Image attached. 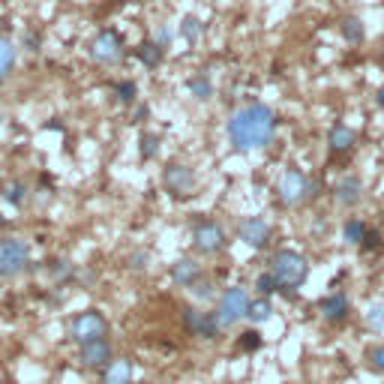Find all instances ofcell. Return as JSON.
Listing matches in <instances>:
<instances>
[{
    "label": "cell",
    "instance_id": "6da1fadb",
    "mask_svg": "<svg viewBox=\"0 0 384 384\" xmlns=\"http://www.w3.org/2000/svg\"><path fill=\"white\" fill-rule=\"evenodd\" d=\"M276 114L267 108L264 102H249V106L237 108L225 123V135L235 150H255L267 147L276 135Z\"/></svg>",
    "mask_w": 384,
    "mask_h": 384
},
{
    "label": "cell",
    "instance_id": "7a4b0ae2",
    "mask_svg": "<svg viewBox=\"0 0 384 384\" xmlns=\"http://www.w3.org/2000/svg\"><path fill=\"white\" fill-rule=\"evenodd\" d=\"M271 273H273L279 288H300L306 283V276H310V264H306V259L300 252L283 249V252L273 255Z\"/></svg>",
    "mask_w": 384,
    "mask_h": 384
},
{
    "label": "cell",
    "instance_id": "3957f363",
    "mask_svg": "<svg viewBox=\"0 0 384 384\" xmlns=\"http://www.w3.org/2000/svg\"><path fill=\"white\" fill-rule=\"evenodd\" d=\"M30 261V247L21 237H4L0 240V276H16Z\"/></svg>",
    "mask_w": 384,
    "mask_h": 384
},
{
    "label": "cell",
    "instance_id": "277c9868",
    "mask_svg": "<svg viewBox=\"0 0 384 384\" xmlns=\"http://www.w3.org/2000/svg\"><path fill=\"white\" fill-rule=\"evenodd\" d=\"M162 186L171 198H189L196 196V171L183 162H171L162 171Z\"/></svg>",
    "mask_w": 384,
    "mask_h": 384
},
{
    "label": "cell",
    "instance_id": "5b68a950",
    "mask_svg": "<svg viewBox=\"0 0 384 384\" xmlns=\"http://www.w3.org/2000/svg\"><path fill=\"white\" fill-rule=\"evenodd\" d=\"M106 334H108V322H106V315L96 312V310H87L81 315H75L72 324H69V337L79 345L91 342V339H102Z\"/></svg>",
    "mask_w": 384,
    "mask_h": 384
},
{
    "label": "cell",
    "instance_id": "8992f818",
    "mask_svg": "<svg viewBox=\"0 0 384 384\" xmlns=\"http://www.w3.org/2000/svg\"><path fill=\"white\" fill-rule=\"evenodd\" d=\"M249 310V298L243 288H228L222 298H220V306H216V322H220V327H232L237 324L243 315H247Z\"/></svg>",
    "mask_w": 384,
    "mask_h": 384
},
{
    "label": "cell",
    "instance_id": "52a82bcc",
    "mask_svg": "<svg viewBox=\"0 0 384 384\" xmlns=\"http://www.w3.org/2000/svg\"><path fill=\"white\" fill-rule=\"evenodd\" d=\"M192 243H196V249L204 252V255H216L228 247L222 225L213 222V220H198L196 222V228H192Z\"/></svg>",
    "mask_w": 384,
    "mask_h": 384
},
{
    "label": "cell",
    "instance_id": "ba28073f",
    "mask_svg": "<svg viewBox=\"0 0 384 384\" xmlns=\"http://www.w3.org/2000/svg\"><path fill=\"white\" fill-rule=\"evenodd\" d=\"M91 57L96 63H102V67H111V63H118L123 57V36L118 30H99L94 36V43H91Z\"/></svg>",
    "mask_w": 384,
    "mask_h": 384
},
{
    "label": "cell",
    "instance_id": "9c48e42d",
    "mask_svg": "<svg viewBox=\"0 0 384 384\" xmlns=\"http://www.w3.org/2000/svg\"><path fill=\"white\" fill-rule=\"evenodd\" d=\"M306 196H312V186L300 169H288L283 177H279V201L283 204L294 208V204H300Z\"/></svg>",
    "mask_w": 384,
    "mask_h": 384
},
{
    "label": "cell",
    "instance_id": "30bf717a",
    "mask_svg": "<svg viewBox=\"0 0 384 384\" xmlns=\"http://www.w3.org/2000/svg\"><path fill=\"white\" fill-rule=\"evenodd\" d=\"M183 327L189 330L192 337L213 339L216 330H220V322H216L213 312H201V310H192V306H186V310H183Z\"/></svg>",
    "mask_w": 384,
    "mask_h": 384
},
{
    "label": "cell",
    "instance_id": "8fae6325",
    "mask_svg": "<svg viewBox=\"0 0 384 384\" xmlns=\"http://www.w3.org/2000/svg\"><path fill=\"white\" fill-rule=\"evenodd\" d=\"M237 235L247 247L261 249V247H267V240H271V222H267L264 216H247V220L240 222Z\"/></svg>",
    "mask_w": 384,
    "mask_h": 384
},
{
    "label": "cell",
    "instance_id": "7c38bea8",
    "mask_svg": "<svg viewBox=\"0 0 384 384\" xmlns=\"http://www.w3.org/2000/svg\"><path fill=\"white\" fill-rule=\"evenodd\" d=\"M108 361H111V345H108L106 337H102V339H91V342L81 345V363L84 366L99 369V366H106Z\"/></svg>",
    "mask_w": 384,
    "mask_h": 384
},
{
    "label": "cell",
    "instance_id": "4fadbf2b",
    "mask_svg": "<svg viewBox=\"0 0 384 384\" xmlns=\"http://www.w3.org/2000/svg\"><path fill=\"white\" fill-rule=\"evenodd\" d=\"M334 198L342 204V208H354V204L363 198V183H361V177H354V174L342 177V181L334 186Z\"/></svg>",
    "mask_w": 384,
    "mask_h": 384
},
{
    "label": "cell",
    "instance_id": "5bb4252c",
    "mask_svg": "<svg viewBox=\"0 0 384 384\" xmlns=\"http://www.w3.org/2000/svg\"><path fill=\"white\" fill-rule=\"evenodd\" d=\"M327 145H330L334 153H345V150H351L357 145V132L349 123H334L330 126V132H327Z\"/></svg>",
    "mask_w": 384,
    "mask_h": 384
},
{
    "label": "cell",
    "instance_id": "9a60e30c",
    "mask_svg": "<svg viewBox=\"0 0 384 384\" xmlns=\"http://www.w3.org/2000/svg\"><path fill=\"white\" fill-rule=\"evenodd\" d=\"M130 381H132V361L130 357H118V361L106 363L102 384H130Z\"/></svg>",
    "mask_w": 384,
    "mask_h": 384
},
{
    "label": "cell",
    "instance_id": "2e32d148",
    "mask_svg": "<svg viewBox=\"0 0 384 384\" xmlns=\"http://www.w3.org/2000/svg\"><path fill=\"white\" fill-rule=\"evenodd\" d=\"M16 60H18V45L12 43V36L0 33V84H4L12 69H16Z\"/></svg>",
    "mask_w": 384,
    "mask_h": 384
},
{
    "label": "cell",
    "instance_id": "e0dca14e",
    "mask_svg": "<svg viewBox=\"0 0 384 384\" xmlns=\"http://www.w3.org/2000/svg\"><path fill=\"white\" fill-rule=\"evenodd\" d=\"M318 310H322V315L327 318V322H342V318L349 315V298H345L342 291L327 294V298L318 303Z\"/></svg>",
    "mask_w": 384,
    "mask_h": 384
},
{
    "label": "cell",
    "instance_id": "ac0fdd59",
    "mask_svg": "<svg viewBox=\"0 0 384 384\" xmlns=\"http://www.w3.org/2000/svg\"><path fill=\"white\" fill-rule=\"evenodd\" d=\"M171 279L177 286H189L192 288V283H198L201 279V267H198V261L196 259H181V261H174L171 264Z\"/></svg>",
    "mask_w": 384,
    "mask_h": 384
},
{
    "label": "cell",
    "instance_id": "d6986e66",
    "mask_svg": "<svg viewBox=\"0 0 384 384\" xmlns=\"http://www.w3.org/2000/svg\"><path fill=\"white\" fill-rule=\"evenodd\" d=\"M135 57L142 60L147 69H157L159 63H162V57H165V48H162L157 40H145L142 45L135 48Z\"/></svg>",
    "mask_w": 384,
    "mask_h": 384
},
{
    "label": "cell",
    "instance_id": "ffe728a7",
    "mask_svg": "<svg viewBox=\"0 0 384 384\" xmlns=\"http://www.w3.org/2000/svg\"><path fill=\"white\" fill-rule=\"evenodd\" d=\"M339 33L345 36V43H363V36H366V28H363V18H357V16H345L342 24H339Z\"/></svg>",
    "mask_w": 384,
    "mask_h": 384
},
{
    "label": "cell",
    "instance_id": "44dd1931",
    "mask_svg": "<svg viewBox=\"0 0 384 384\" xmlns=\"http://www.w3.org/2000/svg\"><path fill=\"white\" fill-rule=\"evenodd\" d=\"M186 91L196 96V99H210L213 96V84H210V75L208 72H198V75H192V79L186 81Z\"/></svg>",
    "mask_w": 384,
    "mask_h": 384
},
{
    "label": "cell",
    "instance_id": "7402d4cb",
    "mask_svg": "<svg viewBox=\"0 0 384 384\" xmlns=\"http://www.w3.org/2000/svg\"><path fill=\"white\" fill-rule=\"evenodd\" d=\"M271 312H273V306H271V298H261L259 300H249V310H247V318L252 324H261V322H267L271 318Z\"/></svg>",
    "mask_w": 384,
    "mask_h": 384
},
{
    "label": "cell",
    "instance_id": "603a6c76",
    "mask_svg": "<svg viewBox=\"0 0 384 384\" xmlns=\"http://www.w3.org/2000/svg\"><path fill=\"white\" fill-rule=\"evenodd\" d=\"M201 30H204V24H201L196 16H183V21H181V36H183L189 45H196V43L201 40Z\"/></svg>",
    "mask_w": 384,
    "mask_h": 384
},
{
    "label": "cell",
    "instance_id": "cb8c5ba5",
    "mask_svg": "<svg viewBox=\"0 0 384 384\" xmlns=\"http://www.w3.org/2000/svg\"><path fill=\"white\" fill-rule=\"evenodd\" d=\"M4 198L12 204V208H21L24 198H28V186H24L21 181H12L4 186Z\"/></svg>",
    "mask_w": 384,
    "mask_h": 384
},
{
    "label": "cell",
    "instance_id": "d4e9b609",
    "mask_svg": "<svg viewBox=\"0 0 384 384\" xmlns=\"http://www.w3.org/2000/svg\"><path fill=\"white\" fill-rule=\"evenodd\" d=\"M363 235H366V225L361 220H349V222H345V228H342L345 243H361Z\"/></svg>",
    "mask_w": 384,
    "mask_h": 384
},
{
    "label": "cell",
    "instance_id": "484cf974",
    "mask_svg": "<svg viewBox=\"0 0 384 384\" xmlns=\"http://www.w3.org/2000/svg\"><path fill=\"white\" fill-rule=\"evenodd\" d=\"M114 96H118L120 102H135V96H138L135 81H118L114 84Z\"/></svg>",
    "mask_w": 384,
    "mask_h": 384
},
{
    "label": "cell",
    "instance_id": "4316f807",
    "mask_svg": "<svg viewBox=\"0 0 384 384\" xmlns=\"http://www.w3.org/2000/svg\"><path fill=\"white\" fill-rule=\"evenodd\" d=\"M159 153V135L145 132L142 135V159H153Z\"/></svg>",
    "mask_w": 384,
    "mask_h": 384
},
{
    "label": "cell",
    "instance_id": "83f0119b",
    "mask_svg": "<svg viewBox=\"0 0 384 384\" xmlns=\"http://www.w3.org/2000/svg\"><path fill=\"white\" fill-rule=\"evenodd\" d=\"M366 324L373 330H384V303H373L366 312Z\"/></svg>",
    "mask_w": 384,
    "mask_h": 384
},
{
    "label": "cell",
    "instance_id": "f1b7e54d",
    "mask_svg": "<svg viewBox=\"0 0 384 384\" xmlns=\"http://www.w3.org/2000/svg\"><path fill=\"white\" fill-rule=\"evenodd\" d=\"M21 48L24 51H33V55H36V51L43 48V36L36 33V30H24L21 33Z\"/></svg>",
    "mask_w": 384,
    "mask_h": 384
},
{
    "label": "cell",
    "instance_id": "f546056e",
    "mask_svg": "<svg viewBox=\"0 0 384 384\" xmlns=\"http://www.w3.org/2000/svg\"><path fill=\"white\" fill-rule=\"evenodd\" d=\"M255 288H259L261 294H264V298H271V294L279 288L276 286V279H273V273H261L259 279H255Z\"/></svg>",
    "mask_w": 384,
    "mask_h": 384
},
{
    "label": "cell",
    "instance_id": "4dcf8cb0",
    "mask_svg": "<svg viewBox=\"0 0 384 384\" xmlns=\"http://www.w3.org/2000/svg\"><path fill=\"white\" fill-rule=\"evenodd\" d=\"M366 361H369V366H373L375 373H384V345H375V349H369V351H366Z\"/></svg>",
    "mask_w": 384,
    "mask_h": 384
},
{
    "label": "cell",
    "instance_id": "1f68e13d",
    "mask_svg": "<svg viewBox=\"0 0 384 384\" xmlns=\"http://www.w3.org/2000/svg\"><path fill=\"white\" fill-rule=\"evenodd\" d=\"M153 40H157L165 51H169L171 48V40H174V33L169 30V24H159V28H157V33H153Z\"/></svg>",
    "mask_w": 384,
    "mask_h": 384
},
{
    "label": "cell",
    "instance_id": "d6a6232c",
    "mask_svg": "<svg viewBox=\"0 0 384 384\" xmlns=\"http://www.w3.org/2000/svg\"><path fill=\"white\" fill-rule=\"evenodd\" d=\"M51 276H55V279H69L72 276V264L69 261H55V264H51Z\"/></svg>",
    "mask_w": 384,
    "mask_h": 384
},
{
    "label": "cell",
    "instance_id": "836d02e7",
    "mask_svg": "<svg viewBox=\"0 0 384 384\" xmlns=\"http://www.w3.org/2000/svg\"><path fill=\"white\" fill-rule=\"evenodd\" d=\"M192 294H196V298H201V300H208L210 294H213V286L208 283V279H198V283H192Z\"/></svg>",
    "mask_w": 384,
    "mask_h": 384
},
{
    "label": "cell",
    "instance_id": "e575fe53",
    "mask_svg": "<svg viewBox=\"0 0 384 384\" xmlns=\"http://www.w3.org/2000/svg\"><path fill=\"white\" fill-rule=\"evenodd\" d=\"M147 264H150V255L147 252H132L130 255V267H132V271H147Z\"/></svg>",
    "mask_w": 384,
    "mask_h": 384
},
{
    "label": "cell",
    "instance_id": "d590c367",
    "mask_svg": "<svg viewBox=\"0 0 384 384\" xmlns=\"http://www.w3.org/2000/svg\"><path fill=\"white\" fill-rule=\"evenodd\" d=\"M261 345V337L255 334V330H249V334H243V339H240V349H247V351H255Z\"/></svg>",
    "mask_w": 384,
    "mask_h": 384
},
{
    "label": "cell",
    "instance_id": "8d00e7d4",
    "mask_svg": "<svg viewBox=\"0 0 384 384\" xmlns=\"http://www.w3.org/2000/svg\"><path fill=\"white\" fill-rule=\"evenodd\" d=\"M361 247H363V249H369V252L378 249V247H381V235H378V232H366V235H363V240H361Z\"/></svg>",
    "mask_w": 384,
    "mask_h": 384
},
{
    "label": "cell",
    "instance_id": "74e56055",
    "mask_svg": "<svg viewBox=\"0 0 384 384\" xmlns=\"http://www.w3.org/2000/svg\"><path fill=\"white\" fill-rule=\"evenodd\" d=\"M147 118V106H138L135 108V120H145Z\"/></svg>",
    "mask_w": 384,
    "mask_h": 384
},
{
    "label": "cell",
    "instance_id": "f35d334b",
    "mask_svg": "<svg viewBox=\"0 0 384 384\" xmlns=\"http://www.w3.org/2000/svg\"><path fill=\"white\" fill-rule=\"evenodd\" d=\"M378 106L384 108V87H381V91H378Z\"/></svg>",
    "mask_w": 384,
    "mask_h": 384
},
{
    "label": "cell",
    "instance_id": "ab89813d",
    "mask_svg": "<svg viewBox=\"0 0 384 384\" xmlns=\"http://www.w3.org/2000/svg\"><path fill=\"white\" fill-rule=\"evenodd\" d=\"M126 4H145V0H126Z\"/></svg>",
    "mask_w": 384,
    "mask_h": 384
},
{
    "label": "cell",
    "instance_id": "60d3db41",
    "mask_svg": "<svg viewBox=\"0 0 384 384\" xmlns=\"http://www.w3.org/2000/svg\"><path fill=\"white\" fill-rule=\"evenodd\" d=\"M381 228H384V213H381Z\"/></svg>",
    "mask_w": 384,
    "mask_h": 384
}]
</instances>
